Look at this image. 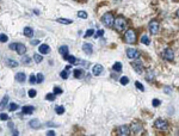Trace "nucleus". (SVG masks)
I'll use <instances>...</instances> for the list:
<instances>
[{
    "instance_id": "ea45409f",
    "label": "nucleus",
    "mask_w": 179,
    "mask_h": 136,
    "mask_svg": "<svg viewBox=\"0 0 179 136\" xmlns=\"http://www.w3.org/2000/svg\"><path fill=\"white\" fill-rule=\"evenodd\" d=\"M102 36H104V30H98V31L96 32V38L102 37Z\"/></svg>"
},
{
    "instance_id": "4468645a",
    "label": "nucleus",
    "mask_w": 179,
    "mask_h": 136,
    "mask_svg": "<svg viewBox=\"0 0 179 136\" xmlns=\"http://www.w3.org/2000/svg\"><path fill=\"white\" fill-rule=\"evenodd\" d=\"M29 123H30V127H31L32 129H38V128L41 127V122H39L38 119H31Z\"/></svg>"
},
{
    "instance_id": "dca6fc26",
    "label": "nucleus",
    "mask_w": 179,
    "mask_h": 136,
    "mask_svg": "<svg viewBox=\"0 0 179 136\" xmlns=\"http://www.w3.org/2000/svg\"><path fill=\"white\" fill-rule=\"evenodd\" d=\"M93 74L94 75H100L102 74V72H103V66L102 65H96L94 67H93Z\"/></svg>"
},
{
    "instance_id": "37998d69",
    "label": "nucleus",
    "mask_w": 179,
    "mask_h": 136,
    "mask_svg": "<svg viewBox=\"0 0 179 136\" xmlns=\"http://www.w3.org/2000/svg\"><path fill=\"white\" fill-rule=\"evenodd\" d=\"M0 119H4V121H7L8 119V116L6 113H0Z\"/></svg>"
},
{
    "instance_id": "0eeeda50",
    "label": "nucleus",
    "mask_w": 179,
    "mask_h": 136,
    "mask_svg": "<svg viewBox=\"0 0 179 136\" xmlns=\"http://www.w3.org/2000/svg\"><path fill=\"white\" fill-rule=\"evenodd\" d=\"M162 55H164V59H166L168 61H173L174 60V51L172 49H170V48L165 49V51H164Z\"/></svg>"
},
{
    "instance_id": "6e6552de",
    "label": "nucleus",
    "mask_w": 179,
    "mask_h": 136,
    "mask_svg": "<svg viewBox=\"0 0 179 136\" xmlns=\"http://www.w3.org/2000/svg\"><path fill=\"white\" fill-rule=\"evenodd\" d=\"M127 55L129 59H139V56H140L139 51L136 49H131V48L127 49Z\"/></svg>"
},
{
    "instance_id": "49530a36",
    "label": "nucleus",
    "mask_w": 179,
    "mask_h": 136,
    "mask_svg": "<svg viewBox=\"0 0 179 136\" xmlns=\"http://www.w3.org/2000/svg\"><path fill=\"white\" fill-rule=\"evenodd\" d=\"M23 62H24V63H29L30 59L29 57H24V59H23Z\"/></svg>"
},
{
    "instance_id": "3c124183",
    "label": "nucleus",
    "mask_w": 179,
    "mask_h": 136,
    "mask_svg": "<svg viewBox=\"0 0 179 136\" xmlns=\"http://www.w3.org/2000/svg\"><path fill=\"white\" fill-rule=\"evenodd\" d=\"M174 1H178V0H174Z\"/></svg>"
},
{
    "instance_id": "a18cd8bd",
    "label": "nucleus",
    "mask_w": 179,
    "mask_h": 136,
    "mask_svg": "<svg viewBox=\"0 0 179 136\" xmlns=\"http://www.w3.org/2000/svg\"><path fill=\"white\" fill-rule=\"evenodd\" d=\"M16 47H17V43H12V44L10 45V49H11V50H16Z\"/></svg>"
},
{
    "instance_id": "72a5a7b5",
    "label": "nucleus",
    "mask_w": 179,
    "mask_h": 136,
    "mask_svg": "<svg viewBox=\"0 0 179 136\" xmlns=\"http://www.w3.org/2000/svg\"><path fill=\"white\" fill-rule=\"evenodd\" d=\"M8 41V37L6 36L5 34H0V42H2V43H5V42H7Z\"/></svg>"
},
{
    "instance_id": "79ce46f5",
    "label": "nucleus",
    "mask_w": 179,
    "mask_h": 136,
    "mask_svg": "<svg viewBox=\"0 0 179 136\" xmlns=\"http://www.w3.org/2000/svg\"><path fill=\"white\" fill-rule=\"evenodd\" d=\"M29 81H30V84H35V82H36V75H30Z\"/></svg>"
},
{
    "instance_id": "393cba45",
    "label": "nucleus",
    "mask_w": 179,
    "mask_h": 136,
    "mask_svg": "<svg viewBox=\"0 0 179 136\" xmlns=\"http://www.w3.org/2000/svg\"><path fill=\"white\" fill-rule=\"evenodd\" d=\"M43 80H44V76H43V74H42V73H38V74L36 75V82L41 84V82H43Z\"/></svg>"
},
{
    "instance_id": "de8ad7c7",
    "label": "nucleus",
    "mask_w": 179,
    "mask_h": 136,
    "mask_svg": "<svg viewBox=\"0 0 179 136\" xmlns=\"http://www.w3.org/2000/svg\"><path fill=\"white\" fill-rule=\"evenodd\" d=\"M47 135H52V136H54V135H55V133H54L53 130H50V131H48V133H47Z\"/></svg>"
},
{
    "instance_id": "cd10ccee",
    "label": "nucleus",
    "mask_w": 179,
    "mask_h": 136,
    "mask_svg": "<svg viewBox=\"0 0 179 136\" xmlns=\"http://www.w3.org/2000/svg\"><path fill=\"white\" fill-rule=\"evenodd\" d=\"M112 68H114V70H116V72H121V70H122V63H121V62H116Z\"/></svg>"
},
{
    "instance_id": "1a4fd4ad",
    "label": "nucleus",
    "mask_w": 179,
    "mask_h": 136,
    "mask_svg": "<svg viewBox=\"0 0 179 136\" xmlns=\"http://www.w3.org/2000/svg\"><path fill=\"white\" fill-rule=\"evenodd\" d=\"M117 134L119 136H127L130 134V129L127 125H121L118 128V130H117Z\"/></svg>"
},
{
    "instance_id": "9d476101",
    "label": "nucleus",
    "mask_w": 179,
    "mask_h": 136,
    "mask_svg": "<svg viewBox=\"0 0 179 136\" xmlns=\"http://www.w3.org/2000/svg\"><path fill=\"white\" fill-rule=\"evenodd\" d=\"M131 66L134 67V69L139 73V74H142L143 73V66H142V62L141 61H136V62H133Z\"/></svg>"
},
{
    "instance_id": "f3484780",
    "label": "nucleus",
    "mask_w": 179,
    "mask_h": 136,
    "mask_svg": "<svg viewBox=\"0 0 179 136\" xmlns=\"http://www.w3.org/2000/svg\"><path fill=\"white\" fill-rule=\"evenodd\" d=\"M59 51H60V54H61L62 56H64V59H66V57H67V55H68V47H66V45L60 47Z\"/></svg>"
},
{
    "instance_id": "5701e85b",
    "label": "nucleus",
    "mask_w": 179,
    "mask_h": 136,
    "mask_svg": "<svg viewBox=\"0 0 179 136\" xmlns=\"http://www.w3.org/2000/svg\"><path fill=\"white\" fill-rule=\"evenodd\" d=\"M7 103H8V96H5V97H4V99L0 102V111H1L5 106H6V104H7Z\"/></svg>"
},
{
    "instance_id": "473e14b6",
    "label": "nucleus",
    "mask_w": 179,
    "mask_h": 136,
    "mask_svg": "<svg viewBox=\"0 0 179 136\" xmlns=\"http://www.w3.org/2000/svg\"><path fill=\"white\" fill-rule=\"evenodd\" d=\"M46 99L47 100H55V94L54 93H48L46 96Z\"/></svg>"
},
{
    "instance_id": "4be33fe9",
    "label": "nucleus",
    "mask_w": 179,
    "mask_h": 136,
    "mask_svg": "<svg viewBox=\"0 0 179 136\" xmlns=\"http://www.w3.org/2000/svg\"><path fill=\"white\" fill-rule=\"evenodd\" d=\"M6 63H7V66L8 67H17L18 66V62L16 61V60H12V59H8L7 61H6Z\"/></svg>"
},
{
    "instance_id": "09e8293b",
    "label": "nucleus",
    "mask_w": 179,
    "mask_h": 136,
    "mask_svg": "<svg viewBox=\"0 0 179 136\" xmlns=\"http://www.w3.org/2000/svg\"><path fill=\"white\" fill-rule=\"evenodd\" d=\"M31 43H32V44H38V43H39V42H38V41H36V39H35V41H32V42H31Z\"/></svg>"
},
{
    "instance_id": "603ef678",
    "label": "nucleus",
    "mask_w": 179,
    "mask_h": 136,
    "mask_svg": "<svg viewBox=\"0 0 179 136\" xmlns=\"http://www.w3.org/2000/svg\"><path fill=\"white\" fill-rule=\"evenodd\" d=\"M117 1H121V0H117Z\"/></svg>"
},
{
    "instance_id": "ddd939ff",
    "label": "nucleus",
    "mask_w": 179,
    "mask_h": 136,
    "mask_svg": "<svg viewBox=\"0 0 179 136\" xmlns=\"http://www.w3.org/2000/svg\"><path fill=\"white\" fill-rule=\"evenodd\" d=\"M83 50H84L85 54H87V55H91V54L93 53V48H92V45H91L90 43H84V45H83Z\"/></svg>"
},
{
    "instance_id": "7ed1b4c3",
    "label": "nucleus",
    "mask_w": 179,
    "mask_h": 136,
    "mask_svg": "<svg viewBox=\"0 0 179 136\" xmlns=\"http://www.w3.org/2000/svg\"><path fill=\"white\" fill-rule=\"evenodd\" d=\"M125 42L129 43V44H134L136 42V34L134 30H128L127 34H125Z\"/></svg>"
},
{
    "instance_id": "f704fd0d",
    "label": "nucleus",
    "mask_w": 179,
    "mask_h": 136,
    "mask_svg": "<svg viewBox=\"0 0 179 136\" xmlns=\"http://www.w3.org/2000/svg\"><path fill=\"white\" fill-rule=\"evenodd\" d=\"M128 82H129V79H128L127 76H122V78H121V84H122V85H127Z\"/></svg>"
},
{
    "instance_id": "c03bdc74",
    "label": "nucleus",
    "mask_w": 179,
    "mask_h": 136,
    "mask_svg": "<svg viewBox=\"0 0 179 136\" xmlns=\"http://www.w3.org/2000/svg\"><path fill=\"white\" fill-rule=\"evenodd\" d=\"M153 106H159L160 104H161V102L159 100V99H153Z\"/></svg>"
},
{
    "instance_id": "7c9ffc66",
    "label": "nucleus",
    "mask_w": 179,
    "mask_h": 136,
    "mask_svg": "<svg viewBox=\"0 0 179 136\" xmlns=\"http://www.w3.org/2000/svg\"><path fill=\"white\" fill-rule=\"evenodd\" d=\"M55 111H56L58 115H62V113H64V107L63 106H56Z\"/></svg>"
},
{
    "instance_id": "f8f14e48",
    "label": "nucleus",
    "mask_w": 179,
    "mask_h": 136,
    "mask_svg": "<svg viewBox=\"0 0 179 136\" xmlns=\"http://www.w3.org/2000/svg\"><path fill=\"white\" fill-rule=\"evenodd\" d=\"M38 50H39L41 54H48V53L50 51V47H49L48 44H41V45L38 47Z\"/></svg>"
},
{
    "instance_id": "20e7f679",
    "label": "nucleus",
    "mask_w": 179,
    "mask_h": 136,
    "mask_svg": "<svg viewBox=\"0 0 179 136\" xmlns=\"http://www.w3.org/2000/svg\"><path fill=\"white\" fill-rule=\"evenodd\" d=\"M154 127L159 130H166L167 129V122L165 119H161V118H158L155 122H154Z\"/></svg>"
},
{
    "instance_id": "b1692460",
    "label": "nucleus",
    "mask_w": 179,
    "mask_h": 136,
    "mask_svg": "<svg viewBox=\"0 0 179 136\" xmlns=\"http://www.w3.org/2000/svg\"><path fill=\"white\" fill-rule=\"evenodd\" d=\"M56 22H58V23H61V24H72V23H73L71 19H64V18H58Z\"/></svg>"
},
{
    "instance_id": "a878e982",
    "label": "nucleus",
    "mask_w": 179,
    "mask_h": 136,
    "mask_svg": "<svg viewBox=\"0 0 179 136\" xmlns=\"http://www.w3.org/2000/svg\"><path fill=\"white\" fill-rule=\"evenodd\" d=\"M141 42H142L143 44H147V45H148L149 43H150V41H149V37L147 36V35H143V36L141 37Z\"/></svg>"
},
{
    "instance_id": "412c9836",
    "label": "nucleus",
    "mask_w": 179,
    "mask_h": 136,
    "mask_svg": "<svg viewBox=\"0 0 179 136\" xmlns=\"http://www.w3.org/2000/svg\"><path fill=\"white\" fill-rule=\"evenodd\" d=\"M74 76H75L77 79H81V78L84 76V70H83V69H75V70H74Z\"/></svg>"
},
{
    "instance_id": "2eb2a0df",
    "label": "nucleus",
    "mask_w": 179,
    "mask_h": 136,
    "mask_svg": "<svg viewBox=\"0 0 179 136\" xmlns=\"http://www.w3.org/2000/svg\"><path fill=\"white\" fill-rule=\"evenodd\" d=\"M154 78H155V72H154L153 69H148L147 73H146V79H147L148 81H153Z\"/></svg>"
},
{
    "instance_id": "e433bc0d",
    "label": "nucleus",
    "mask_w": 179,
    "mask_h": 136,
    "mask_svg": "<svg viewBox=\"0 0 179 136\" xmlns=\"http://www.w3.org/2000/svg\"><path fill=\"white\" fill-rule=\"evenodd\" d=\"M60 75H61V78H62V79H67V78H68V74H67V70H62V72L60 73Z\"/></svg>"
},
{
    "instance_id": "6ab92c4d",
    "label": "nucleus",
    "mask_w": 179,
    "mask_h": 136,
    "mask_svg": "<svg viewBox=\"0 0 179 136\" xmlns=\"http://www.w3.org/2000/svg\"><path fill=\"white\" fill-rule=\"evenodd\" d=\"M16 80L18 82H24L25 81V74L24 73H17L16 74Z\"/></svg>"
},
{
    "instance_id": "c756f323",
    "label": "nucleus",
    "mask_w": 179,
    "mask_h": 136,
    "mask_svg": "<svg viewBox=\"0 0 179 136\" xmlns=\"http://www.w3.org/2000/svg\"><path fill=\"white\" fill-rule=\"evenodd\" d=\"M18 107H19V106H18L16 103H11V104L8 105V110H10V111H14V110H17Z\"/></svg>"
},
{
    "instance_id": "aec40b11",
    "label": "nucleus",
    "mask_w": 179,
    "mask_h": 136,
    "mask_svg": "<svg viewBox=\"0 0 179 136\" xmlns=\"http://www.w3.org/2000/svg\"><path fill=\"white\" fill-rule=\"evenodd\" d=\"M24 35L27 36V37H32L33 36V30L31 29V28H29V26H27V28H24Z\"/></svg>"
},
{
    "instance_id": "bb28decb",
    "label": "nucleus",
    "mask_w": 179,
    "mask_h": 136,
    "mask_svg": "<svg viewBox=\"0 0 179 136\" xmlns=\"http://www.w3.org/2000/svg\"><path fill=\"white\" fill-rule=\"evenodd\" d=\"M33 60L36 61V63H39V62H42L43 57H42L39 54H35V55H33Z\"/></svg>"
},
{
    "instance_id": "a211bd4d",
    "label": "nucleus",
    "mask_w": 179,
    "mask_h": 136,
    "mask_svg": "<svg viewBox=\"0 0 179 136\" xmlns=\"http://www.w3.org/2000/svg\"><path fill=\"white\" fill-rule=\"evenodd\" d=\"M22 112H23L24 115H30V113L33 112V107H32V106H23V107H22Z\"/></svg>"
},
{
    "instance_id": "f257e3e1",
    "label": "nucleus",
    "mask_w": 179,
    "mask_h": 136,
    "mask_svg": "<svg viewBox=\"0 0 179 136\" xmlns=\"http://www.w3.org/2000/svg\"><path fill=\"white\" fill-rule=\"evenodd\" d=\"M114 26H115V29L117 30V31H124L125 29H127V22H125V19L124 18H122V17H118L117 19H115L114 20Z\"/></svg>"
},
{
    "instance_id": "9b49d317",
    "label": "nucleus",
    "mask_w": 179,
    "mask_h": 136,
    "mask_svg": "<svg viewBox=\"0 0 179 136\" xmlns=\"http://www.w3.org/2000/svg\"><path fill=\"white\" fill-rule=\"evenodd\" d=\"M16 50H17V53H18L19 55H24V54L27 53V47H25L24 44H22V43H17Z\"/></svg>"
},
{
    "instance_id": "a19ab883",
    "label": "nucleus",
    "mask_w": 179,
    "mask_h": 136,
    "mask_svg": "<svg viewBox=\"0 0 179 136\" xmlns=\"http://www.w3.org/2000/svg\"><path fill=\"white\" fill-rule=\"evenodd\" d=\"M93 34H94V31H93L92 29H90V30H87V31L85 32V37H90V36H92Z\"/></svg>"
},
{
    "instance_id": "423d86ee",
    "label": "nucleus",
    "mask_w": 179,
    "mask_h": 136,
    "mask_svg": "<svg viewBox=\"0 0 179 136\" xmlns=\"http://www.w3.org/2000/svg\"><path fill=\"white\" fill-rule=\"evenodd\" d=\"M129 129H130L131 133H134V134H140V133L142 131L143 127H142V124H141L140 122H134V123L131 124V128H129Z\"/></svg>"
},
{
    "instance_id": "58836bf2",
    "label": "nucleus",
    "mask_w": 179,
    "mask_h": 136,
    "mask_svg": "<svg viewBox=\"0 0 179 136\" xmlns=\"http://www.w3.org/2000/svg\"><path fill=\"white\" fill-rule=\"evenodd\" d=\"M63 91H62V88H60V87H55L54 88V94H61Z\"/></svg>"
},
{
    "instance_id": "8fccbe9b",
    "label": "nucleus",
    "mask_w": 179,
    "mask_h": 136,
    "mask_svg": "<svg viewBox=\"0 0 179 136\" xmlns=\"http://www.w3.org/2000/svg\"><path fill=\"white\" fill-rule=\"evenodd\" d=\"M13 135H19V133L17 130H13Z\"/></svg>"
},
{
    "instance_id": "2f4dec72",
    "label": "nucleus",
    "mask_w": 179,
    "mask_h": 136,
    "mask_svg": "<svg viewBox=\"0 0 179 136\" xmlns=\"http://www.w3.org/2000/svg\"><path fill=\"white\" fill-rule=\"evenodd\" d=\"M66 59H67V60H68V61H69V63H72V65H73V63H75V62H77V59H75V57H74V56H71V55H69V56H68V55H67V57H66Z\"/></svg>"
},
{
    "instance_id": "39448f33",
    "label": "nucleus",
    "mask_w": 179,
    "mask_h": 136,
    "mask_svg": "<svg viewBox=\"0 0 179 136\" xmlns=\"http://www.w3.org/2000/svg\"><path fill=\"white\" fill-rule=\"evenodd\" d=\"M148 28L152 35H156L159 32V30H160V25H159V23H158L156 20H152V22L149 23Z\"/></svg>"
},
{
    "instance_id": "c85d7f7f",
    "label": "nucleus",
    "mask_w": 179,
    "mask_h": 136,
    "mask_svg": "<svg viewBox=\"0 0 179 136\" xmlns=\"http://www.w3.org/2000/svg\"><path fill=\"white\" fill-rule=\"evenodd\" d=\"M78 17L79 18H83V19H86L87 18V13L85 11H79L78 12Z\"/></svg>"
},
{
    "instance_id": "4c0bfd02",
    "label": "nucleus",
    "mask_w": 179,
    "mask_h": 136,
    "mask_svg": "<svg viewBox=\"0 0 179 136\" xmlns=\"http://www.w3.org/2000/svg\"><path fill=\"white\" fill-rule=\"evenodd\" d=\"M36 93H37V92H36L35 90H30L29 91V97L30 98H35V97H36Z\"/></svg>"
},
{
    "instance_id": "c9c22d12",
    "label": "nucleus",
    "mask_w": 179,
    "mask_h": 136,
    "mask_svg": "<svg viewBox=\"0 0 179 136\" xmlns=\"http://www.w3.org/2000/svg\"><path fill=\"white\" fill-rule=\"evenodd\" d=\"M135 85H136V87H137V88H139L140 91H145V87L142 86V84H141V82L136 81V82H135Z\"/></svg>"
},
{
    "instance_id": "f03ea898",
    "label": "nucleus",
    "mask_w": 179,
    "mask_h": 136,
    "mask_svg": "<svg viewBox=\"0 0 179 136\" xmlns=\"http://www.w3.org/2000/svg\"><path fill=\"white\" fill-rule=\"evenodd\" d=\"M114 20H115V18H114V16H112V13H105L104 16H103V18H102V22H103V24L105 25V26H108V28H111V26H114Z\"/></svg>"
}]
</instances>
